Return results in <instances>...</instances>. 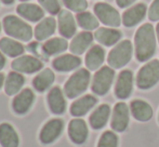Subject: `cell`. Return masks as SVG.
Wrapping results in <instances>:
<instances>
[{"label":"cell","mask_w":159,"mask_h":147,"mask_svg":"<svg viewBox=\"0 0 159 147\" xmlns=\"http://www.w3.org/2000/svg\"><path fill=\"white\" fill-rule=\"evenodd\" d=\"M134 47H135V56L140 62L147 61L155 54V30L149 23L144 24L136 30L134 37Z\"/></svg>","instance_id":"cell-1"},{"label":"cell","mask_w":159,"mask_h":147,"mask_svg":"<svg viewBox=\"0 0 159 147\" xmlns=\"http://www.w3.org/2000/svg\"><path fill=\"white\" fill-rule=\"evenodd\" d=\"M3 28L8 36L27 42L33 38V29L30 24L15 15H7L3 19Z\"/></svg>","instance_id":"cell-2"},{"label":"cell","mask_w":159,"mask_h":147,"mask_svg":"<svg viewBox=\"0 0 159 147\" xmlns=\"http://www.w3.org/2000/svg\"><path fill=\"white\" fill-rule=\"evenodd\" d=\"M90 72L88 69L77 70L69 77V79L65 82L64 93L68 99H75L84 92L88 89L90 83Z\"/></svg>","instance_id":"cell-3"},{"label":"cell","mask_w":159,"mask_h":147,"mask_svg":"<svg viewBox=\"0 0 159 147\" xmlns=\"http://www.w3.org/2000/svg\"><path fill=\"white\" fill-rule=\"evenodd\" d=\"M132 43L130 40H124L109 52L107 62L109 66L115 69L126 66L132 57Z\"/></svg>","instance_id":"cell-4"},{"label":"cell","mask_w":159,"mask_h":147,"mask_svg":"<svg viewBox=\"0 0 159 147\" xmlns=\"http://www.w3.org/2000/svg\"><path fill=\"white\" fill-rule=\"evenodd\" d=\"M159 81V61L153 60L145 64L138 73L136 84L142 90H147Z\"/></svg>","instance_id":"cell-5"},{"label":"cell","mask_w":159,"mask_h":147,"mask_svg":"<svg viewBox=\"0 0 159 147\" xmlns=\"http://www.w3.org/2000/svg\"><path fill=\"white\" fill-rule=\"evenodd\" d=\"M114 77H115V72H114L113 68L107 67V66L100 68L95 73L92 80L91 89H92L93 93L98 95L106 94L111 89V84H113Z\"/></svg>","instance_id":"cell-6"},{"label":"cell","mask_w":159,"mask_h":147,"mask_svg":"<svg viewBox=\"0 0 159 147\" xmlns=\"http://www.w3.org/2000/svg\"><path fill=\"white\" fill-rule=\"evenodd\" d=\"M94 13L96 17L104 25L118 27L121 23V17H120L119 12L108 3H104V2L96 3L94 6Z\"/></svg>","instance_id":"cell-7"},{"label":"cell","mask_w":159,"mask_h":147,"mask_svg":"<svg viewBox=\"0 0 159 147\" xmlns=\"http://www.w3.org/2000/svg\"><path fill=\"white\" fill-rule=\"evenodd\" d=\"M11 67L14 72L21 74H34L41 70L43 64L37 57L32 55H21L11 63Z\"/></svg>","instance_id":"cell-8"},{"label":"cell","mask_w":159,"mask_h":147,"mask_svg":"<svg viewBox=\"0 0 159 147\" xmlns=\"http://www.w3.org/2000/svg\"><path fill=\"white\" fill-rule=\"evenodd\" d=\"M64 129V122L62 119H51L41 129L39 140L42 144L48 145L55 142L62 134Z\"/></svg>","instance_id":"cell-9"},{"label":"cell","mask_w":159,"mask_h":147,"mask_svg":"<svg viewBox=\"0 0 159 147\" xmlns=\"http://www.w3.org/2000/svg\"><path fill=\"white\" fill-rule=\"evenodd\" d=\"M35 102V93L30 89H24L19 92L12 101V109L17 115H25L32 108Z\"/></svg>","instance_id":"cell-10"},{"label":"cell","mask_w":159,"mask_h":147,"mask_svg":"<svg viewBox=\"0 0 159 147\" xmlns=\"http://www.w3.org/2000/svg\"><path fill=\"white\" fill-rule=\"evenodd\" d=\"M133 91V74L131 70H122L118 76L115 87V94L118 99H128Z\"/></svg>","instance_id":"cell-11"},{"label":"cell","mask_w":159,"mask_h":147,"mask_svg":"<svg viewBox=\"0 0 159 147\" xmlns=\"http://www.w3.org/2000/svg\"><path fill=\"white\" fill-rule=\"evenodd\" d=\"M129 124V108L126 103H118L115 105L111 117V126L117 132H124Z\"/></svg>","instance_id":"cell-12"},{"label":"cell","mask_w":159,"mask_h":147,"mask_svg":"<svg viewBox=\"0 0 159 147\" xmlns=\"http://www.w3.org/2000/svg\"><path fill=\"white\" fill-rule=\"evenodd\" d=\"M68 135L71 142L77 145H81L87 141L89 135L88 127L84 120L73 119L68 124Z\"/></svg>","instance_id":"cell-13"},{"label":"cell","mask_w":159,"mask_h":147,"mask_svg":"<svg viewBox=\"0 0 159 147\" xmlns=\"http://www.w3.org/2000/svg\"><path fill=\"white\" fill-rule=\"evenodd\" d=\"M57 25H59V32L64 38H71L76 34L77 26H76L75 17L73 16L68 10H62L59 13L57 17Z\"/></svg>","instance_id":"cell-14"},{"label":"cell","mask_w":159,"mask_h":147,"mask_svg":"<svg viewBox=\"0 0 159 147\" xmlns=\"http://www.w3.org/2000/svg\"><path fill=\"white\" fill-rule=\"evenodd\" d=\"M48 106L50 110L55 115H62L66 110V101L63 94V91L60 87H54L50 90L47 96Z\"/></svg>","instance_id":"cell-15"},{"label":"cell","mask_w":159,"mask_h":147,"mask_svg":"<svg viewBox=\"0 0 159 147\" xmlns=\"http://www.w3.org/2000/svg\"><path fill=\"white\" fill-rule=\"evenodd\" d=\"M147 7L145 3H138L132 8L128 9L122 15V23L126 27H133L138 25L145 17Z\"/></svg>","instance_id":"cell-16"},{"label":"cell","mask_w":159,"mask_h":147,"mask_svg":"<svg viewBox=\"0 0 159 147\" xmlns=\"http://www.w3.org/2000/svg\"><path fill=\"white\" fill-rule=\"evenodd\" d=\"M16 12L23 19L30 22H39L43 19L44 12L43 9L35 3H28V2H22L17 6Z\"/></svg>","instance_id":"cell-17"},{"label":"cell","mask_w":159,"mask_h":147,"mask_svg":"<svg viewBox=\"0 0 159 147\" xmlns=\"http://www.w3.org/2000/svg\"><path fill=\"white\" fill-rule=\"evenodd\" d=\"M81 65V60L75 54H64L53 60L52 66L55 70L66 73L74 70Z\"/></svg>","instance_id":"cell-18"},{"label":"cell","mask_w":159,"mask_h":147,"mask_svg":"<svg viewBox=\"0 0 159 147\" xmlns=\"http://www.w3.org/2000/svg\"><path fill=\"white\" fill-rule=\"evenodd\" d=\"M98 103V100L93 95H84L80 99L76 100L70 106V115L74 117L84 116L89 110H91Z\"/></svg>","instance_id":"cell-19"},{"label":"cell","mask_w":159,"mask_h":147,"mask_svg":"<svg viewBox=\"0 0 159 147\" xmlns=\"http://www.w3.org/2000/svg\"><path fill=\"white\" fill-rule=\"evenodd\" d=\"M93 35L90 32L79 33L77 36H75L69 44L70 52L75 55H81L88 50L89 47L92 44Z\"/></svg>","instance_id":"cell-20"},{"label":"cell","mask_w":159,"mask_h":147,"mask_svg":"<svg viewBox=\"0 0 159 147\" xmlns=\"http://www.w3.org/2000/svg\"><path fill=\"white\" fill-rule=\"evenodd\" d=\"M57 29V21L53 17H44L42 19L34 30V36L38 41H43L48 39L55 33Z\"/></svg>","instance_id":"cell-21"},{"label":"cell","mask_w":159,"mask_h":147,"mask_svg":"<svg viewBox=\"0 0 159 147\" xmlns=\"http://www.w3.org/2000/svg\"><path fill=\"white\" fill-rule=\"evenodd\" d=\"M0 145L2 147H19L20 139L15 129L10 123L0 124Z\"/></svg>","instance_id":"cell-22"},{"label":"cell","mask_w":159,"mask_h":147,"mask_svg":"<svg viewBox=\"0 0 159 147\" xmlns=\"http://www.w3.org/2000/svg\"><path fill=\"white\" fill-rule=\"evenodd\" d=\"M109 115H111V107L107 104L100 105L91 114L90 118H89L91 128H93L94 130H100V129L104 128L108 121Z\"/></svg>","instance_id":"cell-23"},{"label":"cell","mask_w":159,"mask_h":147,"mask_svg":"<svg viewBox=\"0 0 159 147\" xmlns=\"http://www.w3.org/2000/svg\"><path fill=\"white\" fill-rule=\"evenodd\" d=\"M95 39L100 42L101 44H104L106 47L114 46L117 43L121 38V32L115 28H106L101 27L98 28V30L94 34Z\"/></svg>","instance_id":"cell-24"},{"label":"cell","mask_w":159,"mask_h":147,"mask_svg":"<svg viewBox=\"0 0 159 147\" xmlns=\"http://www.w3.org/2000/svg\"><path fill=\"white\" fill-rule=\"evenodd\" d=\"M24 83H25V78L21 73H9L4 81V92L8 95H16L19 92H21Z\"/></svg>","instance_id":"cell-25"},{"label":"cell","mask_w":159,"mask_h":147,"mask_svg":"<svg viewBox=\"0 0 159 147\" xmlns=\"http://www.w3.org/2000/svg\"><path fill=\"white\" fill-rule=\"evenodd\" d=\"M0 51L7 56L19 57L23 54L25 49L21 42L12 39V38L4 37L0 39Z\"/></svg>","instance_id":"cell-26"},{"label":"cell","mask_w":159,"mask_h":147,"mask_svg":"<svg viewBox=\"0 0 159 147\" xmlns=\"http://www.w3.org/2000/svg\"><path fill=\"white\" fill-rule=\"evenodd\" d=\"M131 111L133 117L139 121H148L153 117V108L147 102L134 100L131 103Z\"/></svg>","instance_id":"cell-27"},{"label":"cell","mask_w":159,"mask_h":147,"mask_svg":"<svg viewBox=\"0 0 159 147\" xmlns=\"http://www.w3.org/2000/svg\"><path fill=\"white\" fill-rule=\"evenodd\" d=\"M55 80L54 73L50 68L41 70L33 80V87L38 92H44L53 84Z\"/></svg>","instance_id":"cell-28"},{"label":"cell","mask_w":159,"mask_h":147,"mask_svg":"<svg viewBox=\"0 0 159 147\" xmlns=\"http://www.w3.org/2000/svg\"><path fill=\"white\" fill-rule=\"evenodd\" d=\"M104 59V49L101 46H93L86 55V66L89 70H96L102 66Z\"/></svg>","instance_id":"cell-29"},{"label":"cell","mask_w":159,"mask_h":147,"mask_svg":"<svg viewBox=\"0 0 159 147\" xmlns=\"http://www.w3.org/2000/svg\"><path fill=\"white\" fill-rule=\"evenodd\" d=\"M68 48V42L65 38H60L55 37L52 39L47 40L46 42L42 46V50L49 56H52V55H57L60 53L64 52L65 50H67Z\"/></svg>","instance_id":"cell-30"},{"label":"cell","mask_w":159,"mask_h":147,"mask_svg":"<svg viewBox=\"0 0 159 147\" xmlns=\"http://www.w3.org/2000/svg\"><path fill=\"white\" fill-rule=\"evenodd\" d=\"M76 20H77V23L79 24L80 27L86 30H93L98 27V17L94 16L92 13L87 12V11L78 13Z\"/></svg>","instance_id":"cell-31"},{"label":"cell","mask_w":159,"mask_h":147,"mask_svg":"<svg viewBox=\"0 0 159 147\" xmlns=\"http://www.w3.org/2000/svg\"><path fill=\"white\" fill-rule=\"evenodd\" d=\"M98 147H118V136L113 131H106L100 137Z\"/></svg>","instance_id":"cell-32"},{"label":"cell","mask_w":159,"mask_h":147,"mask_svg":"<svg viewBox=\"0 0 159 147\" xmlns=\"http://www.w3.org/2000/svg\"><path fill=\"white\" fill-rule=\"evenodd\" d=\"M38 2L43 10H46L47 12H49L52 15L59 14L62 11L59 0H38Z\"/></svg>","instance_id":"cell-33"},{"label":"cell","mask_w":159,"mask_h":147,"mask_svg":"<svg viewBox=\"0 0 159 147\" xmlns=\"http://www.w3.org/2000/svg\"><path fill=\"white\" fill-rule=\"evenodd\" d=\"M63 2L68 10L78 13L84 12L88 7L87 0H63Z\"/></svg>","instance_id":"cell-34"},{"label":"cell","mask_w":159,"mask_h":147,"mask_svg":"<svg viewBox=\"0 0 159 147\" xmlns=\"http://www.w3.org/2000/svg\"><path fill=\"white\" fill-rule=\"evenodd\" d=\"M148 17L151 21H159V0H154L148 10Z\"/></svg>","instance_id":"cell-35"},{"label":"cell","mask_w":159,"mask_h":147,"mask_svg":"<svg viewBox=\"0 0 159 147\" xmlns=\"http://www.w3.org/2000/svg\"><path fill=\"white\" fill-rule=\"evenodd\" d=\"M134 1H136V0H116L119 8H127V7L131 6Z\"/></svg>","instance_id":"cell-36"},{"label":"cell","mask_w":159,"mask_h":147,"mask_svg":"<svg viewBox=\"0 0 159 147\" xmlns=\"http://www.w3.org/2000/svg\"><path fill=\"white\" fill-rule=\"evenodd\" d=\"M4 66H6V57H4L3 53L0 51V70L3 69Z\"/></svg>","instance_id":"cell-37"},{"label":"cell","mask_w":159,"mask_h":147,"mask_svg":"<svg viewBox=\"0 0 159 147\" xmlns=\"http://www.w3.org/2000/svg\"><path fill=\"white\" fill-rule=\"evenodd\" d=\"M4 81H6V79H4V75L0 73V89H1L2 86L4 84Z\"/></svg>","instance_id":"cell-38"},{"label":"cell","mask_w":159,"mask_h":147,"mask_svg":"<svg viewBox=\"0 0 159 147\" xmlns=\"http://www.w3.org/2000/svg\"><path fill=\"white\" fill-rule=\"evenodd\" d=\"M0 1H2V3L6 6H11L12 3H14L15 0H0Z\"/></svg>","instance_id":"cell-39"},{"label":"cell","mask_w":159,"mask_h":147,"mask_svg":"<svg viewBox=\"0 0 159 147\" xmlns=\"http://www.w3.org/2000/svg\"><path fill=\"white\" fill-rule=\"evenodd\" d=\"M156 33H157V36H158V41H159V23L156 26Z\"/></svg>","instance_id":"cell-40"},{"label":"cell","mask_w":159,"mask_h":147,"mask_svg":"<svg viewBox=\"0 0 159 147\" xmlns=\"http://www.w3.org/2000/svg\"><path fill=\"white\" fill-rule=\"evenodd\" d=\"M20 1H23L24 2V1H28V0H20Z\"/></svg>","instance_id":"cell-41"},{"label":"cell","mask_w":159,"mask_h":147,"mask_svg":"<svg viewBox=\"0 0 159 147\" xmlns=\"http://www.w3.org/2000/svg\"><path fill=\"white\" fill-rule=\"evenodd\" d=\"M0 32H1V23H0Z\"/></svg>","instance_id":"cell-42"}]
</instances>
